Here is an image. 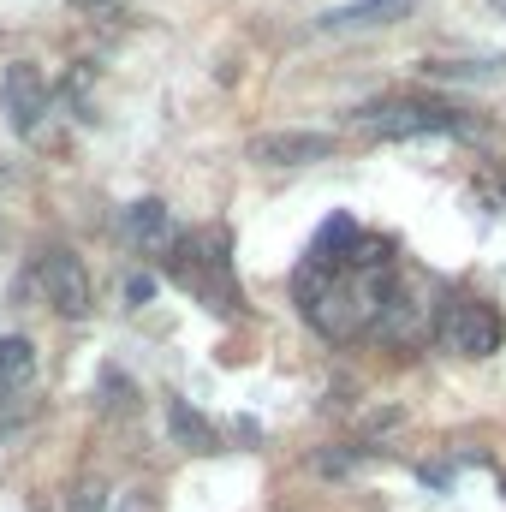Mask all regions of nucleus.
<instances>
[{"label": "nucleus", "mask_w": 506, "mask_h": 512, "mask_svg": "<svg viewBox=\"0 0 506 512\" xmlns=\"http://www.w3.org/2000/svg\"><path fill=\"white\" fill-rule=\"evenodd\" d=\"M167 268H173V280H179L185 292H197L209 310H239V304H245V292H239V280H233V256H227V227L173 239Z\"/></svg>", "instance_id": "nucleus-1"}, {"label": "nucleus", "mask_w": 506, "mask_h": 512, "mask_svg": "<svg viewBox=\"0 0 506 512\" xmlns=\"http://www.w3.org/2000/svg\"><path fill=\"white\" fill-rule=\"evenodd\" d=\"M435 340L459 358H495L506 340V322L489 298L447 292V304H435Z\"/></svg>", "instance_id": "nucleus-2"}, {"label": "nucleus", "mask_w": 506, "mask_h": 512, "mask_svg": "<svg viewBox=\"0 0 506 512\" xmlns=\"http://www.w3.org/2000/svg\"><path fill=\"white\" fill-rule=\"evenodd\" d=\"M358 126L381 143H399V137H423V131H465V120H459V108H441V102H376L358 114Z\"/></svg>", "instance_id": "nucleus-3"}, {"label": "nucleus", "mask_w": 506, "mask_h": 512, "mask_svg": "<svg viewBox=\"0 0 506 512\" xmlns=\"http://www.w3.org/2000/svg\"><path fill=\"white\" fill-rule=\"evenodd\" d=\"M370 334L387 340V346H417V340H429V334H435V304H429V292H423L417 280L393 286Z\"/></svg>", "instance_id": "nucleus-4"}, {"label": "nucleus", "mask_w": 506, "mask_h": 512, "mask_svg": "<svg viewBox=\"0 0 506 512\" xmlns=\"http://www.w3.org/2000/svg\"><path fill=\"white\" fill-rule=\"evenodd\" d=\"M36 280H42V298L54 304V316H66V322L90 316V274H84V256H72L60 245V251H48L36 262Z\"/></svg>", "instance_id": "nucleus-5"}, {"label": "nucleus", "mask_w": 506, "mask_h": 512, "mask_svg": "<svg viewBox=\"0 0 506 512\" xmlns=\"http://www.w3.org/2000/svg\"><path fill=\"white\" fill-rule=\"evenodd\" d=\"M0 114H6V126L18 131V137H30L36 120L48 114V78L30 60H18V66L0 72Z\"/></svg>", "instance_id": "nucleus-6"}, {"label": "nucleus", "mask_w": 506, "mask_h": 512, "mask_svg": "<svg viewBox=\"0 0 506 512\" xmlns=\"http://www.w3.org/2000/svg\"><path fill=\"white\" fill-rule=\"evenodd\" d=\"M256 167H310V161H328L334 155V137L328 131H262L245 143Z\"/></svg>", "instance_id": "nucleus-7"}, {"label": "nucleus", "mask_w": 506, "mask_h": 512, "mask_svg": "<svg viewBox=\"0 0 506 512\" xmlns=\"http://www.w3.org/2000/svg\"><path fill=\"white\" fill-rule=\"evenodd\" d=\"M417 0H358V6H334L322 12V30H370V24H399Z\"/></svg>", "instance_id": "nucleus-8"}, {"label": "nucleus", "mask_w": 506, "mask_h": 512, "mask_svg": "<svg viewBox=\"0 0 506 512\" xmlns=\"http://www.w3.org/2000/svg\"><path fill=\"white\" fill-rule=\"evenodd\" d=\"M126 233L143 251H173V227H167V203L161 197H143L126 209Z\"/></svg>", "instance_id": "nucleus-9"}, {"label": "nucleus", "mask_w": 506, "mask_h": 512, "mask_svg": "<svg viewBox=\"0 0 506 512\" xmlns=\"http://www.w3.org/2000/svg\"><path fill=\"white\" fill-rule=\"evenodd\" d=\"M167 429H173V441H179V447H191V453H221V429H215L203 411H191L185 399H173V405H167Z\"/></svg>", "instance_id": "nucleus-10"}, {"label": "nucleus", "mask_w": 506, "mask_h": 512, "mask_svg": "<svg viewBox=\"0 0 506 512\" xmlns=\"http://www.w3.org/2000/svg\"><path fill=\"white\" fill-rule=\"evenodd\" d=\"M30 370H36V346L24 334H0V387L30 382Z\"/></svg>", "instance_id": "nucleus-11"}, {"label": "nucleus", "mask_w": 506, "mask_h": 512, "mask_svg": "<svg viewBox=\"0 0 506 512\" xmlns=\"http://www.w3.org/2000/svg\"><path fill=\"white\" fill-rule=\"evenodd\" d=\"M352 239H358V221H352V215H334V221H322V233H316V245H310V256L334 268V262L346 256V245H352Z\"/></svg>", "instance_id": "nucleus-12"}, {"label": "nucleus", "mask_w": 506, "mask_h": 512, "mask_svg": "<svg viewBox=\"0 0 506 512\" xmlns=\"http://www.w3.org/2000/svg\"><path fill=\"white\" fill-rule=\"evenodd\" d=\"M30 417H36V405H24V399H0V441H12Z\"/></svg>", "instance_id": "nucleus-13"}, {"label": "nucleus", "mask_w": 506, "mask_h": 512, "mask_svg": "<svg viewBox=\"0 0 506 512\" xmlns=\"http://www.w3.org/2000/svg\"><path fill=\"white\" fill-rule=\"evenodd\" d=\"M316 471H322V477H340V471H352V453H322Z\"/></svg>", "instance_id": "nucleus-14"}, {"label": "nucleus", "mask_w": 506, "mask_h": 512, "mask_svg": "<svg viewBox=\"0 0 506 512\" xmlns=\"http://www.w3.org/2000/svg\"><path fill=\"white\" fill-rule=\"evenodd\" d=\"M149 292H155V280H149V274H131V286H126L131 304H149Z\"/></svg>", "instance_id": "nucleus-15"}, {"label": "nucleus", "mask_w": 506, "mask_h": 512, "mask_svg": "<svg viewBox=\"0 0 506 512\" xmlns=\"http://www.w3.org/2000/svg\"><path fill=\"white\" fill-rule=\"evenodd\" d=\"M72 6H78V12H114L120 0H72Z\"/></svg>", "instance_id": "nucleus-16"}, {"label": "nucleus", "mask_w": 506, "mask_h": 512, "mask_svg": "<svg viewBox=\"0 0 506 512\" xmlns=\"http://www.w3.org/2000/svg\"><path fill=\"white\" fill-rule=\"evenodd\" d=\"M501 6H506V0H501Z\"/></svg>", "instance_id": "nucleus-17"}]
</instances>
